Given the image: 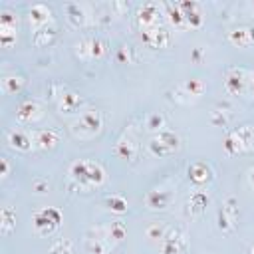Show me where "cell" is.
Masks as SVG:
<instances>
[{
  "mask_svg": "<svg viewBox=\"0 0 254 254\" xmlns=\"http://www.w3.org/2000/svg\"><path fill=\"white\" fill-rule=\"evenodd\" d=\"M69 175L81 187H99L105 181V171L95 161H75L69 165Z\"/></svg>",
  "mask_w": 254,
  "mask_h": 254,
  "instance_id": "cell-1",
  "label": "cell"
},
{
  "mask_svg": "<svg viewBox=\"0 0 254 254\" xmlns=\"http://www.w3.org/2000/svg\"><path fill=\"white\" fill-rule=\"evenodd\" d=\"M103 127V117L97 109H87L83 111L71 125H69V131L75 139H93L95 135H99Z\"/></svg>",
  "mask_w": 254,
  "mask_h": 254,
  "instance_id": "cell-2",
  "label": "cell"
},
{
  "mask_svg": "<svg viewBox=\"0 0 254 254\" xmlns=\"http://www.w3.org/2000/svg\"><path fill=\"white\" fill-rule=\"evenodd\" d=\"M254 149V127L252 125H242L234 131L228 133L224 139V151L228 155H240Z\"/></svg>",
  "mask_w": 254,
  "mask_h": 254,
  "instance_id": "cell-3",
  "label": "cell"
},
{
  "mask_svg": "<svg viewBox=\"0 0 254 254\" xmlns=\"http://www.w3.org/2000/svg\"><path fill=\"white\" fill-rule=\"evenodd\" d=\"M181 141L175 133L171 131H159V135H155L151 141H149V151L157 157H167V155H173L177 149H179Z\"/></svg>",
  "mask_w": 254,
  "mask_h": 254,
  "instance_id": "cell-4",
  "label": "cell"
},
{
  "mask_svg": "<svg viewBox=\"0 0 254 254\" xmlns=\"http://www.w3.org/2000/svg\"><path fill=\"white\" fill-rule=\"evenodd\" d=\"M62 222V212L58 208H52V206H46V208H40L36 214H34V228L38 234H52L58 224Z\"/></svg>",
  "mask_w": 254,
  "mask_h": 254,
  "instance_id": "cell-5",
  "label": "cell"
},
{
  "mask_svg": "<svg viewBox=\"0 0 254 254\" xmlns=\"http://www.w3.org/2000/svg\"><path fill=\"white\" fill-rule=\"evenodd\" d=\"M107 54V42L101 38H85L75 44V56L81 60H101Z\"/></svg>",
  "mask_w": 254,
  "mask_h": 254,
  "instance_id": "cell-6",
  "label": "cell"
},
{
  "mask_svg": "<svg viewBox=\"0 0 254 254\" xmlns=\"http://www.w3.org/2000/svg\"><path fill=\"white\" fill-rule=\"evenodd\" d=\"M137 151H139V145H137V133L133 129H125L123 135L115 141L113 145V153L123 159V161H135L137 157Z\"/></svg>",
  "mask_w": 254,
  "mask_h": 254,
  "instance_id": "cell-7",
  "label": "cell"
},
{
  "mask_svg": "<svg viewBox=\"0 0 254 254\" xmlns=\"http://www.w3.org/2000/svg\"><path fill=\"white\" fill-rule=\"evenodd\" d=\"M54 101L58 105L60 111H65V113H71L75 109H79L81 105V95L67 89L65 85H54Z\"/></svg>",
  "mask_w": 254,
  "mask_h": 254,
  "instance_id": "cell-8",
  "label": "cell"
},
{
  "mask_svg": "<svg viewBox=\"0 0 254 254\" xmlns=\"http://www.w3.org/2000/svg\"><path fill=\"white\" fill-rule=\"evenodd\" d=\"M224 89L230 95H242L248 89V71L244 67H230L224 77Z\"/></svg>",
  "mask_w": 254,
  "mask_h": 254,
  "instance_id": "cell-9",
  "label": "cell"
},
{
  "mask_svg": "<svg viewBox=\"0 0 254 254\" xmlns=\"http://www.w3.org/2000/svg\"><path fill=\"white\" fill-rule=\"evenodd\" d=\"M236 220H238V202L232 196H228L222 202V208L218 212V228L222 232H232L236 226Z\"/></svg>",
  "mask_w": 254,
  "mask_h": 254,
  "instance_id": "cell-10",
  "label": "cell"
},
{
  "mask_svg": "<svg viewBox=\"0 0 254 254\" xmlns=\"http://www.w3.org/2000/svg\"><path fill=\"white\" fill-rule=\"evenodd\" d=\"M159 248H161L163 254H181L187 248V236H185V232L179 230V228L167 230V234L159 242Z\"/></svg>",
  "mask_w": 254,
  "mask_h": 254,
  "instance_id": "cell-11",
  "label": "cell"
},
{
  "mask_svg": "<svg viewBox=\"0 0 254 254\" xmlns=\"http://www.w3.org/2000/svg\"><path fill=\"white\" fill-rule=\"evenodd\" d=\"M16 28H18L16 16L10 12H2L0 14V44L4 48H10L16 44V32H18Z\"/></svg>",
  "mask_w": 254,
  "mask_h": 254,
  "instance_id": "cell-12",
  "label": "cell"
},
{
  "mask_svg": "<svg viewBox=\"0 0 254 254\" xmlns=\"http://www.w3.org/2000/svg\"><path fill=\"white\" fill-rule=\"evenodd\" d=\"M28 22H30V28L32 32H38L50 24H54V18H52V10L46 6V4H34L28 12Z\"/></svg>",
  "mask_w": 254,
  "mask_h": 254,
  "instance_id": "cell-13",
  "label": "cell"
},
{
  "mask_svg": "<svg viewBox=\"0 0 254 254\" xmlns=\"http://www.w3.org/2000/svg\"><path fill=\"white\" fill-rule=\"evenodd\" d=\"M137 24H139L141 30L161 26V8H159L155 2L143 4V6L139 8V12H137Z\"/></svg>",
  "mask_w": 254,
  "mask_h": 254,
  "instance_id": "cell-14",
  "label": "cell"
},
{
  "mask_svg": "<svg viewBox=\"0 0 254 254\" xmlns=\"http://www.w3.org/2000/svg\"><path fill=\"white\" fill-rule=\"evenodd\" d=\"M173 200V189H167V187H159V189H153L145 194V204L153 210H163L171 204Z\"/></svg>",
  "mask_w": 254,
  "mask_h": 254,
  "instance_id": "cell-15",
  "label": "cell"
},
{
  "mask_svg": "<svg viewBox=\"0 0 254 254\" xmlns=\"http://www.w3.org/2000/svg\"><path fill=\"white\" fill-rule=\"evenodd\" d=\"M30 137H32L34 147H38L42 151L54 149L58 145V141H60V133L56 129H34L30 133Z\"/></svg>",
  "mask_w": 254,
  "mask_h": 254,
  "instance_id": "cell-16",
  "label": "cell"
},
{
  "mask_svg": "<svg viewBox=\"0 0 254 254\" xmlns=\"http://www.w3.org/2000/svg\"><path fill=\"white\" fill-rule=\"evenodd\" d=\"M40 117H42V105L38 101H34V99L22 101L18 105V109H16V119L20 123H34Z\"/></svg>",
  "mask_w": 254,
  "mask_h": 254,
  "instance_id": "cell-17",
  "label": "cell"
},
{
  "mask_svg": "<svg viewBox=\"0 0 254 254\" xmlns=\"http://www.w3.org/2000/svg\"><path fill=\"white\" fill-rule=\"evenodd\" d=\"M187 173H189V181H190L192 185H196V187H202V185H206V183H210V181L214 179L212 169H210L206 163H202V161L192 163Z\"/></svg>",
  "mask_w": 254,
  "mask_h": 254,
  "instance_id": "cell-18",
  "label": "cell"
},
{
  "mask_svg": "<svg viewBox=\"0 0 254 254\" xmlns=\"http://www.w3.org/2000/svg\"><path fill=\"white\" fill-rule=\"evenodd\" d=\"M141 38L147 46L151 48H163L169 44V32L163 26H155V28H145L141 30Z\"/></svg>",
  "mask_w": 254,
  "mask_h": 254,
  "instance_id": "cell-19",
  "label": "cell"
},
{
  "mask_svg": "<svg viewBox=\"0 0 254 254\" xmlns=\"http://www.w3.org/2000/svg\"><path fill=\"white\" fill-rule=\"evenodd\" d=\"M204 89H206V85H204L202 79H198V77H190V79H185V81L179 85L177 93L187 95V101H190V99H198V97L204 93ZM181 95H177V99H181Z\"/></svg>",
  "mask_w": 254,
  "mask_h": 254,
  "instance_id": "cell-20",
  "label": "cell"
},
{
  "mask_svg": "<svg viewBox=\"0 0 254 254\" xmlns=\"http://www.w3.org/2000/svg\"><path fill=\"white\" fill-rule=\"evenodd\" d=\"M228 42L232 46H238V48H246L250 44H254V28L250 26H240V28H234L228 32Z\"/></svg>",
  "mask_w": 254,
  "mask_h": 254,
  "instance_id": "cell-21",
  "label": "cell"
},
{
  "mask_svg": "<svg viewBox=\"0 0 254 254\" xmlns=\"http://www.w3.org/2000/svg\"><path fill=\"white\" fill-rule=\"evenodd\" d=\"M177 4L185 14L187 26H190V28L202 26V14H200V6L196 2H177Z\"/></svg>",
  "mask_w": 254,
  "mask_h": 254,
  "instance_id": "cell-22",
  "label": "cell"
},
{
  "mask_svg": "<svg viewBox=\"0 0 254 254\" xmlns=\"http://www.w3.org/2000/svg\"><path fill=\"white\" fill-rule=\"evenodd\" d=\"M6 139H8V145H10L12 149H16V151H30L32 145H34L30 133H24V131H20V129L8 131Z\"/></svg>",
  "mask_w": 254,
  "mask_h": 254,
  "instance_id": "cell-23",
  "label": "cell"
},
{
  "mask_svg": "<svg viewBox=\"0 0 254 254\" xmlns=\"http://www.w3.org/2000/svg\"><path fill=\"white\" fill-rule=\"evenodd\" d=\"M65 12H67V20L75 28H85L89 24V16H87V12H85L83 6L71 2V4H65Z\"/></svg>",
  "mask_w": 254,
  "mask_h": 254,
  "instance_id": "cell-24",
  "label": "cell"
},
{
  "mask_svg": "<svg viewBox=\"0 0 254 254\" xmlns=\"http://www.w3.org/2000/svg\"><path fill=\"white\" fill-rule=\"evenodd\" d=\"M165 10H167V20H169L175 28H179V30L189 28V26H187V20H185V14H183V10L179 8V4H165Z\"/></svg>",
  "mask_w": 254,
  "mask_h": 254,
  "instance_id": "cell-25",
  "label": "cell"
},
{
  "mask_svg": "<svg viewBox=\"0 0 254 254\" xmlns=\"http://www.w3.org/2000/svg\"><path fill=\"white\" fill-rule=\"evenodd\" d=\"M24 81L26 79L22 75H4L2 81H0V87H2V91L6 95H14L24 87Z\"/></svg>",
  "mask_w": 254,
  "mask_h": 254,
  "instance_id": "cell-26",
  "label": "cell"
},
{
  "mask_svg": "<svg viewBox=\"0 0 254 254\" xmlns=\"http://www.w3.org/2000/svg\"><path fill=\"white\" fill-rule=\"evenodd\" d=\"M14 226H16V212H14L12 206H4L0 210V230H2V234L4 236L10 234L14 230Z\"/></svg>",
  "mask_w": 254,
  "mask_h": 254,
  "instance_id": "cell-27",
  "label": "cell"
},
{
  "mask_svg": "<svg viewBox=\"0 0 254 254\" xmlns=\"http://www.w3.org/2000/svg\"><path fill=\"white\" fill-rule=\"evenodd\" d=\"M113 244L103 236V238H85V250L89 254H107Z\"/></svg>",
  "mask_w": 254,
  "mask_h": 254,
  "instance_id": "cell-28",
  "label": "cell"
},
{
  "mask_svg": "<svg viewBox=\"0 0 254 254\" xmlns=\"http://www.w3.org/2000/svg\"><path fill=\"white\" fill-rule=\"evenodd\" d=\"M105 206H107L111 212L123 214V212H127V198L121 196V194H107V196H105Z\"/></svg>",
  "mask_w": 254,
  "mask_h": 254,
  "instance_id": "cell-29",
  "label": "cell"
},
{
  "mask_svg": "<svg viewBox=\"0 0 254 254\" xmlns=\"http://www.w3.org/2000/svg\"><path fill=\"white\" fill-rule=\"evenodd\" d=\"M125 236H127V226H125L123 222L115 220V222L109 224V228H107V236H105V238H107L111 244H115V242H121Z\"/></svg>",
  "mask_w": 254,
  "mask_h": 254,
  "instance_id": "cell-30",
  "label": "cell"
},
{
  "mask_svg": "<svg viewBox=\"0 0 254 254\" xmlns=\"http://www.w3.org/2000/svg\"><path fill=\"white\" fill-rule=\"evenodd\" d=\"M206 204H208V194L202 192V190H194L192 196H190V200H189L190 210H192L194 214H200V212L206 208Z\"/></svg>",
  "mask_w": 254,
  "mask_h": 254,
  "instance_id": "cell-31",
  "label": "cell"
},
{
  "mask_svg": "<svg viewBox=\"0 0 254 254\" xmlns=\"http://www.w3.org/2000/svg\"><path fill=\"white\" fill-rule=\"evenodd\" d=\"M54 36H56V26L50 24V26H46V28L34 32V44H36V46H46V44H50V42L54 40Z\"/></svg>",
  "mask_w": 254,
  "mask_h": 254,
  "instance_id": "cell-32",
  "label": "cell"
},
{
  "mask_svg": "<svg viewBox=\"0 0 254 254\" xmlns=\"http://www.w3.org/2000/svg\"><path fill=\"white\" fill-rule=\"evenodd\" d=\"M145 127L149 131H163L165 127V117L161 113H149L147 119H145Z\"/></svg>",
  "mask_w": 254,
  "mask_h": 254,
  "instance_id": "cell-33",
  "label": "cell"
},
{
  "mask_svg": "<svg viewBox=\"0 0 254 254\" xmlns=\"http://www.w3.org/2000/svg\"><path fill=\"white\" fill-rule=\"evenodd\" d=\"M167 234V228L161 224V222H153V224H149L147 226V238L149 240H163V236Z\"/></svg>",
  "mask_w": 254,
  "mask_h": 254,
  "instance_id": "cell-34",
  "label": "cell"
},
{
  "mask_svg": "<svg viewBox=\"0 0 254 254\" xmlns=\"http://www.w3.org/2000/svg\"><path fill=\"white\" fill-rule=\"evenodd\" d=\"M32 189H34L38 194H44V192L50 189V183H48V179H40V177H38V179L32 181Z\"/></svg>",
  "mask_w": 254,
  "mask_h": 254,
  "instance_id": "cell-35",
  "label": "cell"
},
{
  "mask_svg": "<svg viewBox=\"0 0 254 254\" xmlns=\"http://www.w3.org/2000/svg\"><path fill=\"white\" fill-rule=\"evenodd\" d=\"M117 58L121 60V62H133V48L131 46H121L119 48V52H117Z\"/></svg>",
  "mask_w": 254,
  "mask_h": 254,
  "instance_id": "cell-36",
  "label": "cell"
},
{
  "mask_svg": "<svg viewBox=\"0 0 254 254\" xmlns=\"http://www.w3.org/2000/svg\"><path fill=\"white\" fill-rule=\"evenodd\" d=\"M10 159L8 157H2L0 159V179H8V175H10Z\"/></svg>",
  "mask_w": 254,
  "mask_h": 254,
  "instance_id": "cell-37",
  "label": "cell"
},
{
  "mask_svg": "<svg viewBox=\"0 0 254 254\" xmlns=\"http://www.w3.org/2000/svg\"><path fill=\"white\" fill-rule=\"evenodd\" d=\"M248 89H250V93L254 95V69L248 71Z\"/></svg>",
  "mask_w": 254,
  "mask_h": 254,
  "instance_id": "cell-38",
  "label": "cell"
},
{
  "mask_svg": "<svg viewBox=\"0 0 254 254\" xmlns=\"http://www.w3.org/2000/svg\"><path fill=\"white\" fill-rule=\"evenodd\" d=\"M248 181H250V185H252V189H254V169L250 171V175H248Z\"/></svg>",
  "mask_w": 254,
  "mask_h": 254,
  "instance_id": "cell-39",
  "label": "cell"
},
{
  "mask_svg": "<svg viewBox=\"0 0 254 254\" xmlns=\"http://www.w3.org/2000/svg\"><path fill=\"white\" fill-rule=\"evenodd\" d=\"M248 254H254V244L250 246V250H248Z\"/></svg>",
  "mask_w": 254,
  "mask_h": 254,
  "instance_id": "cell-40",
  "label": "cell"
}]
</instances>
